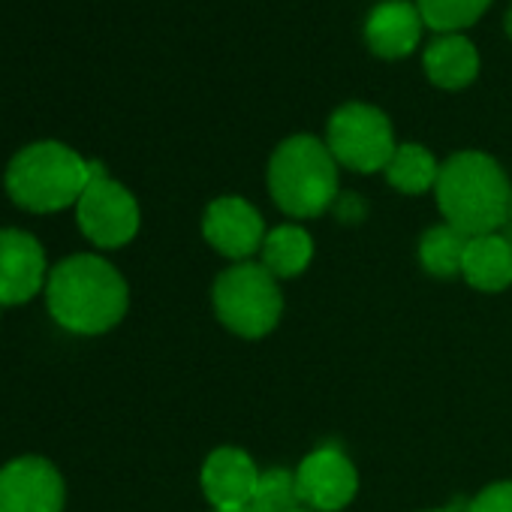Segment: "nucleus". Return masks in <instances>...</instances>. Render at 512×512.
Listing matches in <instances>:
<instances>
[{
    "mask_svg": "<svg viewBox=\"0 0 512 512\" xmlns=\"http://www.w3.org/2000/svg\"><path fill=\"white\" fill-rule=\"evenodd\" d=\"M296 485L302 506L314 512H341L359 491V473L341 449L320 446L299 464Z\"/></svg>",
    "mask_w": 512,
    "mask_h": 512,
    "instance_id": "obj_9",
    "label": "nucleus"
},
{
    "mask_svg": "<svg viewBox=\"0 0 512 512\" xmlns=\"http://www.w3.org/2000/svg\"><path fill=\"white\" fill-rule=\"evenodd\" d=\"M461 278L479 293L506 290L512 284V244L497 232L470 238Z\"/></svg>",
    "mask_w": 512,
    "mask_h": 512,
    "instance_id": "obj_14",
    "label": "nucleus"
},
{
    "mask_svg": "<svg viewBox=\"0 0 512 512\" xmlns=\"http://www.w3.org/2000/svg\"><path fill=\"white\" fill-rule=\"evenodd\" d=\"M509 223H512V208H509Z\"/></svg>",
    "mask_w": 512,
    "mask_h": 512,
    "instance_id": "obj_25",
    "label": "nucleus"
},
{
    "mask_svg": "<svg viewBox=\"0 0 512 512\" xmlns=\"http://www.w3.org/2000/svg\"><path fill=\"white\" fill-rule=\"evenodd\" d=\"M211 302L217 320L229 332L247 341L266 338L284 314V296L278 278L263 263H250V260L235 263L217 275Z\"/></svg>",
    "mask_w": 512,
    "mask_h": 512,
    "instance_id": "obj_5",
    "label": "nucleus"
},
{
    "mask_svg": "<svg viewBox=\"0 0 512 512\" xmlns=\"http://www.w3.org/2000/svg\"><path fill=\"white\" fill-rule=\"evenodd\" d=\"M437 208L449 226L464 235H491L509 223L512 187L500 163L482 151L452 154L434 184Z\"/></svg>",
    "mask_w": 512,
    "mask_h": 512,
    "instance_id": "obj_2",
    "label": "nucleus"
},
{
    "mask_svg": "<svg viewBox=\"0 0 512 512\" xmlns=\"http://www.w3.org/2000/svg\"><path fill=\"white\" fill-rule=\"evenodd\" d=\"M326 145L338 166L353 172H380L395 154V133L389 118L368 103H347L335 109L326 130Z\"/></svg>",
    "mask_w": 512,
    "mask_h": 512,
    "instance_id": "obj_6",
    "label": "nucleus"
},
{
    "mask_svg": "<svg viewBox=\"0 0 512 512\" xmlns=\"http://www.w3.org/2000/svg\"><path fill=\"white\" fill-rule=\"evenodd\" d=\"M64 476L40 455L0 467V512H64Z\"/></svg>",
    "mask_w": 512,
    "mask_h": 512,
    "instance_id": "obj_8",
    "label": "nucleus"
},
{
    "mask_svg": "<svg viewBox=\"0 0 512 512\" xmlns=\"http://www.w3.org/2000/svg\"><path fill=\"white\" fill-rule=\"evenodd\" d=\"M467 512H512V482H491L467 503Z\"/></svg>",
    "mask_w": 512,
    "mask_h": 512,
    "instance_id": "obj_21",
    "label": "nucleus"
},
{
    "mask_svg": "<svg viewBox=\"0 0 512 512\" xmlns=\"http://www.w3.org/2000/svg\"><path fill=\"white\" fill-rule=\"evenodd\" d=\"M238 512H253V509H238Z\"/></svg>",
    "mask_w": 512,
    "mask_h": 512,
    "instance_id": "obj_26",
    "label": "nucleus"
},
{
    "mask_svg": "<svg viewBox=\"0 0 512 512\" xmlns=\"http://www.w3.org/2000/svg\"><path fill=\"white\" fill-rule=\"evenodd\" d=\"M263 266L275 278H299L314 260V238L296 223L275 226L263 241Z\"/></svg>",
    "mask_w": 512,
    "mask_h": 512,
    "instance_id": "obj_16",
    "label": "nucleus"
},
{
    "mask_svg": "<svg viewBox=\"0 0 512 512\" xmlns=\"http://www.w3.org/2000/svg\"><path fill=\"white\" fill-rule=\"evenodd\" d=\"M428 512H455V509H428Z\"/></svg>",
    "mask_w": 512,
    "mask_h": 512,
    "instance_id": "obj_24",
    "label": "nucleus"
},
{
    "mask_svg": "<svg viewBox=\"0 0 512 512\" xmlns=\"http://www.w3.org/2000/svg\"><path fill=\"white\" fill-rule=\"evenodd\" d=\"M488 7L491 0H416L422 25L440 34H458L470 28Z\"/></svg>",
    "mask_w": 512,
    "mask_h": 512,
    "instance_id": "obj_19",
    "label": "nucleus"
},
{
    "mask_svg": "<svg viewBox=\"0 0 512 512\" xmlns=\"http://www.w3.org/2000/svg\"><path fill=\"white\" fill-rule=\"evenodd\" d=\"M386 172V181L398 190V193H407V196H419V193H428L434 190L437 184V175H440V166L434 160V154L422 145H398L389 166L383 169Z\"/></svg>",
    "mask_w": 512,
    "mask_h": 512,
    "instance_id": "obj_18",
    "label": "nucleus"
},
{
    "mask_svg": "<svg viewBox=\"0 0 512 512\" xmlns=\"http://www.w3.org/2000/svg\"><path fill=\"white\" fill-rule=\"evenodd\" d=\"M299 506H302V497H299L293 470L272 467L260 473V482H256V491L250 500L253 512H293Z\"/></svg>",
    "mask_w": 512,
    "mask_h": 512,
    "instance_id": "obj_20",
    "label": "nucleus"
},
{
    "mask_svg": "<svg viewBox=\"0 0 512 512\" xmlns=\"http://www.w3.org/2000/svg\"><path fill=\"white\" fill-rule=\"evenodd\" d=\"M269 190L284 214L320 217L338 199V160L317 136H290L269 160Z\"/></svg>",
    "mask_w": 512,
    "mask_h": 512,
    "instance_id": "obj_4",
    "label": "nucleus"
},
{
    "mask_svg": "<svg viewBox=\"0 0 512 512\" xmlns=\"http://www.w3.org/2000/svg\"><path fill=\"white\" fill-rule=\"evenodd\" d=\"M202 235L226 260L247 263L256 250H263L269 232L263 214L250 202H244L241 196H220L205 208Z\"/></svg>",
    "mask_w": 512,
    "mask_h": 512,
    "instance_id": "obj_10",
    "label": "nucleus"
},
{
    "mask_svg": "<svg viewBox=\"0 0 512 512\" xmlns=\"http://www.w3.org/2000/svg\"><path fill=\"white\" fill-rule=\"evenodd\" d=\"M293 512H314V509H308V506H299V509H293Z\"/></svg>",
    "mask_w": 512,
    "mask_h": 512,
    "instance_id": "obj_23",
    "label": "nucleus"
},
{
    "mask_svg": "<svg viewBox=\"0 0 512 512\" xmlns=\"http://www.w3.org/2000/svg\"><path fill=\"white\" fill-rule=\"evenodd\" d=\"M199 482L214 512H238V509H250L256 482H260V470H256L253 458L244 449L220 446L205 458Z\"/></svg>",
    "mask_w": 512,
    "mask_h": 512,
    "instance_id": "obj_12",
    "label": "nucleus"
},
{
    "mask_svg": "<svg viewBox=\"0 0 512 512\" xmlns=\"http://www.w3.org/2000/svg\"><path fill=\"white\" fill-rule=\"evenodd\" d=\"M422 34V16L407 0H383L365 22V43L377 58H407Z\"/></svg>",
    "mask_w": 512,
    "mask_h": 512,
    "instance_id": "obj_13",
    "label": "nucleus"
},
{
    "mask_svg": "<svg viewBox=\"0 0 512 512\" xmlns=\"http://www.w3.org/2000/svg\"><path fill=\"white\" fill-rule=\"evenodd\" d=\"M76 220H79L82 235L91 244H97L103 250H115L136 238L139 202L124 184H118L115 178L106 175L103 163L94 160L91 184L85 187L82 199L76 202Z\"/></svg>",
    "mask_w": 512,
    "mask_h": 512,
    "instance_id": "obj_7",
    "label": "nucleus"
},
{
    "mask_svg": "<svg viewBox=\"0 0 512 512\" xmlns=\"http://www.w3.org/2000/svg\"><path fill=\"white\" fill-rule=\"evenodd\" d=\"M467 244H470V235H464L461 229H455L449 223L431 226L419 238V263L434 278H455V275H461Z\"/></svg>",
    "mask_w": 512,
    "mask_h": 512,
    "instance_id": "obj_17",
    "label": "nucleus"
},
{
    "mask_svg": "<svg viewBox=\"0 0 512 512\" xmlns=\"http://www.w3.org/2000/svg\"><path fill=\"white\" fill-rule=\"evenodd\" d=\"M91 175L94 160H85L61 142H34L13 157L7 193L25 211L55 214L82 199Z\"/></svg>",
    "mask_w": 512,
    "mask_h": 512,
    "instance_id": "obj_3",
    "label": "nucleus"
},
{
    "mask_svg": "<svg viewBox=\"0 0 512 512\" xmlns=\"http://www.w3.org/2000/svg\"><path fill=\"white\" fill-rule=\"evenodd\" d=\"M46 305L61 329L73 335H103L124 320L130 290L121 272L103 256L76 253L49 272Z\"/></svg>",
    "mask_w": 512,
    "mask_h": 512,
    "instance_id": "obj_1",
    "label": "nucleus"
},
{
    "mask_svg": "<svg viewBox=\"0 0 512 512\" xmlns=\"http://www.w3.org/2000/svg\"><path fill=\"white\" fill-rule=\"evenodd\" d=\"M503 25H506V34H509V40H512V7H509V13H506V22H503Z\"/></svg>",
    "mask_w": 512,
    "mask_h": 512,
    "instance_id": "obj_22",
    "label": "nucleus"
},
{
    "mask_svg": "<svg viewBox=\"0 0 512 512\" xmlns=\"http://www.w3.org/2000/svg\"><path fill=\"white\" fill-rule=\"evenodd\" d=\"M46 281L43 244L25 229H0V308L31 302L46 290Z\"/></svg>",
    "mask_w": 512,
    "mask_h": 512,
    "instance_id": "obj_11",
    "label": "nucleus"
},
{
    "mask_svg": "<svg viewBox=\"0 0 512 512\" xmlns=\"http://www.w3.org/2000/svg\"><path fill=\"white\" fill-rule=\"evenodd\" d=\"M425 73L428 79L443 91H461L467 88L479 73V55L470 40L461 34H440L425 49Z\"/></svg>",
    "mask_w": 512,
    "mask_h": 512,
    "instance_id": "obj_15",
    "label": "nucleus"
}]
</instances>
